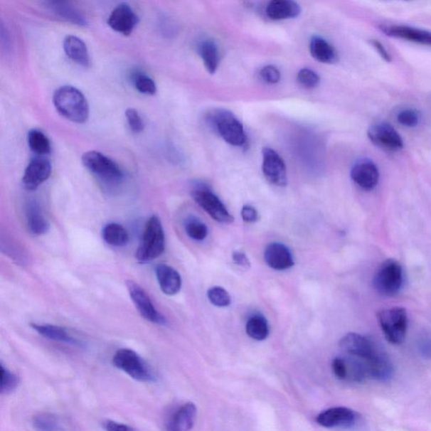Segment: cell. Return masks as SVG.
<instances>
[{
  "label": "cell",
  "mask_w": 431,
  "mask_h": 431,
  "mask_svg": "<svg viewBox=\"0 0 431 431\" xmlns=\"http://www.w3.org/2000/svg\"><path fill=\"white\" fill-rule=\"evenodd\" d=\"M53 104L58 113L68 121L80 124L88 120V102L75 87L65 85L55 91Z\"/></svg>",
  "instance_id": "6da1fadb"
},
{
  "label": "cell",
  "mask_w": 431,
  "mask_h": 431,
  "mask_svg": "<svg viewBox=\"0 0 431 431\" xmlns=\"http://www.w3.org/2000/svg\"><path fill=\"white\" fill-rule=\"evenodd\" d=\"M206 120L228 144L235 147L245 145L247 137L244 126L233 112L228 110L216 109L208 115Z\"/></svg>",
  "instance_id": "7a4b0ae2"
},
{
  "label": "cell",
  "mask_w": 431,
  "mask_h": 431,
  "mask_svg": "<svg viewBox=\"0 0 431 431\" xmlns=\"http://www.w3.org/2000/svg\"><path fill=\"white\" fill-rule=\"evenodd\" d=\"M165 249L164 231L157 216L151 217L147 222L143 237L136 257L140 262H149L164 253Z\"/></svg>",
  "instance_id": "3957f363"
},
{
  "label": "cell",
  "mask_w": 431,
  "mask_h": 431,
  "mask_svg": "<svg viewBox=\"0 0 431 431\" xmlns=\"http://www.w3.org/2000/svg\"><path fill=\"white\" fill-rule=\"evenodd\" d=\"M403 270L398 261L388 259L380 265L373 277V287L379 295L390 297L398 294L403 286Z\"/></svg>",
  "instance_id": "277c9868"
},
{
  "label": "cell",
  "mask_w": 431,
  "mask_h": 431,
  "mask_svg": "<svg viewBox=\"0 0 431 431\" xmlns=\"http://www.w3.org/2000/svg\"><path fill=\"white\" fill-rule=\"evenodd\" d=\"M385 338L393 345H400L405 341L408 329V314L401 307L384 309L378 315Z\"/></svg>",
  "instance_id": "5b68a950"
},
{
  "label": "cell",
  "mask_w": 431,
  "mask_h": 431,
  "mask_svg": "<svg viewBox=\"0 0 431 431\" xmlns=\"http://www.w3.org/2000/svg\"><path fill=\"white\" fill-rule=\"evenodd\" d=\"M191 196L194 201L215 221L231 223L233 217L219 197L204 183L197 182L192 186Z\"/></svg>",
  "instance_id": "8992f818"
},
{
  "label": "cell",
  "mask_w": 431,
  "mask_h": 431,
  "mask_svg": "<svg viewBox=\"0 0 431 431\" xmlns=\"http://www.w3.org/2000/svg\"><path fill=\"white\" fill-rule=\"evenodd\" d=\"M113 364L117 368L129 375L139 382H152V371L137 352L130 349L118 350L113 356Z\"/></svg>",
  "instance_id": "52a82bcc"
},
{
  "label": "cell",
  "mask_w": 431,
  "mask_h": 431,
  "mask_svg": "<svg viewBox=\"0 0 431 431\" xmlns=\"http://www.w3.org/2000/svg\"><path fill=\"white\" fill-rule=\"evenodd\" d=\"M82 163L94 175L107 181H117L122 171L117 163L97 151H89L82 156Z\"/></svg>",
  "instance_id": "ba28073f"
},
{
  "label": "cell",
  "mask_w": 431,
  "mask_h": 431,
  "mask_svg": "<svg viewBox=\"0 0 431 431\" xmlns=\"http://www.w3.org/2000/svg\"><path fill=\"white\" fill-rule=\"evenodd\" d=\"M368 134L371 143L383 150L397 152L403 148L402 137L388 122L373 124L370 127Z\"/></svg>",
  "instance_id": "9c48e42d"
},
{
  "label": "cell",
  "mask_w": 431,
  "mask_h": 431,
  "mask_svg": "<svg viewBox=\"0 0 431 431\" xmlns=\"http://www.w3.org/2000/svg\"><path fill=\"white\" fill-rule=\"evenodd\" d=\"M126 284L132 300L143 318L153 324H166V319L155 309L153 302L151 301L144 288L132 281H127Z\"/></svg>",
  "instance_id": "30bf717a"
},
{
  "label": "cell",
  "mask_w": 431,
  "mask_h": 431,
  "mask_svg": "<svg viewBox=\"0 0 431 431\" xmlns=\"http://www.w3.org/2000/svg\"><path fill=\"white\" fill-rule=\"evenodd\" d=\"M262 156V171L265 179L272 185L285 186L287 184V167L281 155L272 149L264 148Z\"/></svg>",
  "instance_id": "8fae6325"
},
{
  "label": "cell",
  "mask_w": 431,
  "mask_h": 431,
  "mask_svg": "<svg viewBox=\"0 0 431 431\" xmlns=\"http://www.w3.org/2000/svg\"><path fill=\"white\" fill-rule=\"evenodd\" d=\"M339 346L348 355L362 360L370 358L379 351L371 339L356 333L347 334L339 341Z\"/></svg>",
  "instance_id": "7c38bea8"
},
{
  "label": "cell",
  "mask_w": 431,
  "mask_h": 431,
  "mask_svg": "<svg viewBox=\"0 0 431 431\" xmlns=\"http://www.w3.org/2000/svg\"><path fill=\"white\" fill-rule=\"evenodd\" d=\"M358 415L346 407L331 408L321 413L316 418L317 423L325 428H348L354 425Z\"/></svg>",
  "instance_id": "4fadbf2b"
},
{
  "label": "cell",
  "mask_w": 431,
  "mask_h": 431,
  "mask_svg": "<svg viewBox=\"0 0 431 431\" xmlns=\"http://www.w3.org/2000/svg\"><path fill=\"white\" fill-rule=\"evenodd\" d=\"M51 174V163L48 159L43 158V156H39L32 159L27 165L23 176V185L26 190L34 191L47 181Z\"/></svg>",
  "instance_id": "5bb4252c"
},
{
  "label": "cell",
  "mask_w": 431,
  "mask_h": 431,
  "mask_svg": "<svg viewBox=\"0 0 431 431\" xmlns=\"http://www.w3.org/2000/svg\"><path fill=\"white\" fill-rule=\"evenodd\" d=\"M139 17L127 4H119L110 15L107 24L111 28L124 36H130L139 23Z\"/></svg>",
  "instance_id": "9a60e30c"
},
{
  "label": "cell",
  "mask_w": 431,
  "mask_h": 431,
  "mask_svg": "<svg viewBox=\"0 0 431 431\" xmlns=\"http://www.w3.org/2000/svg\"><path fill=\"white\" fill-rule=\"evenodd\" d=\"M379 30L393 38L402 39L431 48V32L401 25H381Z\"/></svg>",
  "instance_id": "2e32d148"
},
{
  "label": "cell",
  "mask_w": 431,
  "mask_h": 431,
  "mask_svg": "<svg viewBox=\"0 0 431 431\" xmlns=\"http://www.w3.org/2000/svg\"><path fill=\"white\" fill-rule=\"evenodd\" d=\"M362 360V359H361ZM363 361L366 378L388 382L394 375V368L389 357L380 350L370 358Z\"/></svg>",
  "instance_id": "e0dca14e"
},
{
  "label": "cell",
  "mask_w": 431,
  "mask_h": 431,
  "mask_svg": "<svg viewBox=\"0 0 431 431\" xmlns=\"http://www.w3.org/2000/svg\"><path fill=\"white\" fill-rule=\"evenodd\" d=\"M351 176L352 181L362 190L373 191L378 184V168L370 159H361L352 167Z\"/></svg>",
  "instance_id": "ac0fdd59"
},
{
  "label": "cell",
  "mask_w": 431,
  "mask_h": 431,
  "mask_svg": "<svg viewBox=\"0 0 431 431\" xmlns=\"http://www.w3.org/2000/svg\"><path fill=\"white\" fill-rule=\"evenodd\" d=\"M264 256L265 262L273 270H285L294 265L291 250L282 243L274 242L268 245Z\"/></svg>",
  "instance_id": "d6986e66"
},
{
  "label": "cell",
  "mask_w": 431,
  "mask_h": 431,
  "mask_svg": "<svg viewBox=\"0 0 431 431\" xmlns=\"http://www.w3.org/2000/svg\"><path fill=\"white\" fill-rule=\"evenodd\" d=\"M156 277L161 291L168 296H174L181 291L182 280L176 270L168 265L160 264L155 269Z\"/></svg>",
  "instance_id": "ffe728a7"
},
{
  "label": "cell",
  "mask_w": 431,
  "mask_h": 431,
  "mask_svg": "<svg viewBox=\"0 0 431 431\" xmlns=\"http://www.w3.org/2000/svg\"><path fill=\"white\" fill-rule=\"evenodd\" d=\"M267 14L275 21L294 19L300 16L301 7L294 0H270Z\"/></svg>",
  "instance_id": "44dd1931"
},
{
  "label": "cell",
  "mask_w": 431,
  "mask_h": 431,
  "mask_svg": "<svg viewBox=\"0 0 431 431\" xmlns=\"http://www.w3.org/2000/svg\"><path fill=\"white\" fill-rule=\"evenodd\" d=\"M197 410L193 403H186L181 406L169 420L167 429L176 431H186L193 428L196 420Z\"/></svg>",
  "instance_id": "7402d4cb"
},
{
  "label": "cell",
  "mask_w": 431,
  "mask_h": 431,
  "mask_svg": "<svg viewBox=\"0 0 431 431\" xmlns=\"http://www.w3.org/2000/svg\"><path fill=\"white\" fill-rule=\"evenodd\" d=\"M63 49L72 61L83 67H89L90 58L86 45L75 36H68L63 43Z\"/></svg>",
  "instance_id": "603a6c76"
},
{
  "label": "cell",
  "mask_w": 431,
  "mask_h": 431,
  "mask_svg": "<svg viewBox=\"0 0 431 431\" xmlns=\"http://www.w3.org/2000/svg\"><path fill=\"white\" fill-rule=\"evenodd\" d=\"M310 53L312 57L320 63L334 64L339 60L336 48L320 36H314L311 39Z\"/></svg>",
  "instance_id": "cb8c5ba5"
},
{
  "label": "cell",
  "mask_w": 431,
  "mask_h": 431,
  "mask_svg": "<svg viewBox=\"0 0 431 431\" xmlns=\"http://www.w3.org/2000/svg\"><path fill=\"white\" fill-rule=\"evenodd\" d=\"M31 327L41 336L51 341L77 345V339L70 336L66 329L53 324H31Z\"/></svg>",
  "instance_id": "d4e9b609"
},
{
  "label": "cell",
  "mask_w": 431,
  "mask_h": 431,
  "mask_svg": "<svg viewBox=\"0 0 431 431\" xmlns=\"http://www.w3.org/2000/svg\"><path fill=\"white\" fill-rule=\"evenodd\" d=\"M27 227L34 235H43L48 233L49 223L48 219L41 213L38 205L31 203L28 206L26 212Z\"/></svg>",
  "instance_id": "484cf974"
},
{
  "label": "cell",
  "mask_w": 431,
  "mask_h": 431,
  "mask_svg": "<svg viewBox=\"0 0 431 431\" xmlns=\"http://www.w3.org/2000/svg\"><path fill=\"white\" fill-rule=\"evenodd\" d=\"M198 52L204 63L206 70L211 75L217 71L219 65V51L217 44L212 40L201 41L198 47Z\"/></svg>",
  "instance_id": "4316f807"
},
{
  "label": "cell",
  "mask_w": 431,
  "mask_h": 431,
  "mask_svg": "<svg viewBox=\"0 0 431 431\" xmlns=\"http://www.w3.org/2000/svg\"><path fill=\"white\" fill-rule=\"evenodd\" d=\"M102 233L105 242L112 246L122 247L129 241V235L127 229L116 223L105 225Z\"/></svg>",
  "instance_id": "83f0119b"
},
{
  "label": "cell",
  "mask_w": 431,
  "mask_h": 431,
  "mask_svg": "<svg viewBox=\"0 0 431 431\" xmlns=\"http://www.w3.org/2000/svg\"><path fill=\"white\" fill-rule=\"evenodd\" d=\"M246 332L248 336L255 341H265L270 333L267 319L260 314L252 315L247 321Z\"/></svg>",
  "instance_id": "f1b7e54d"
},
{
  "label": "cell",
  "mask_w": 431,
  "mask_h": 431,
  "mask_svg": "<svg viewBox=\"0 0 431 431\" xmlns=\"http://www.w3.org/2000/svg\"><path fill=\"white\" fill-rule=\"evenodd\" d=\"M27 141L32 152L38 156L48 155L51 153L52 147L48 137L40 130H31Z\"/></svg>",
  "instance_id": "f546056e"
},
{
  "label": "cell",
  "mask_w": 431,
  "mask_h": 431,
  "mask_svg": "<svg viewBox=\"0 0 431 431\" xmlns=\"http://www.w3.org/2000/svg\"><path fill=\"white\" fill-rule=\"evenodd\" d=\"M185 229L187 235L196 241H203L208 235V226L196 217L186 219Z\"/></svg>",
  "instance_id": "4dcf8cb0"
},
{
  "label": "cell",
  "mask_w": 431,
  "mask_h": 431,
  "mask_svg": "<svg viewBox=\"0 0 431 431\" xmlns=\"http://www.w3.org/2000/svg\"><path fill=\"white\" fill-rule=\"evenodd\" d=\"M34 428L38 430L52 431L61 430V423L58 417L48 413H43L32 420Z\"/></svg>",
  "instance_id": "1f68e13d"
},
{
  "label": "cell",
  "mask_w": 431,
  "mask_h": 431,
  "mask_svg": "<svg viewBox=\"0 0 431 431\" xmlns=\"http://www.w3.org/2000/svg\"><path fill=\"white\" fill-rule=\"evenodd\" d=\"M132 83L140 93L154 95L157 92V86L150 77L142 72H135L132 76Z\"/></svg>",
  "instance_id": "d6a6232c"
},
{
  "label": "cell",
  "mask_w": 431,
  "mask_h": 431,
  "mask_svg": "<svg viewBox=\"0 0 431 431\" xmlns=\"http://www.w3.org/2000/svg\"><path fill=\"white\" fill-rule=\"evenodd\" d=\"M208 299L218 308H225L231 304V297L225 289L221 287L210 288L208 292Z\"/></svg>",
  "instance_id": "836d02e7"
},
{
  "label": "cell",
  "mask_w": 431,
  "mask_h": 431,
  "mask_svg": "<svg viewBox=\"0 0 431 431\" xmlns=\"http://www.w3.org/2000/svg\"><path fill=\"white\" fill-rule=\"evenodd\" d=\"M297 79L299 85L306 89H314L320 82L318 73L309 68H302L298 72Z\"/></svg>",
  "instance_id": "e575fe53"
},
{
  "label": "cell",
  "mask_w": 431,
  "mask_h": 431,
  "mask_svg": "<svg viewBox=\"0 0 431 431\" xmlns=\"http://www.w3.org/2000/svg\"><path fill=\"white\" fill-rule=\"evenodd\" d=\"M55 11L64 18V19L71 21L73 24L80 26H86V21L80 13H78L73 9L63 6V4L58 3L55 4Z\"/></svg>",
  "instance_id": "d590c367"
},
{
  "label": "cell",
  "mask_w": 431,
  "mask_h": 431,
  "mask_svg": "<svg viewBox=\"0 0 431 431\" xmlns=\"http://www.w3.org/2000/svg\"><path fill=\"white\" fill-rule=\"evenodd\" d=\"M18 378L15 374L1 364V385L0 390L3 394H9L16 390L18 385Z\"/></svg>",
  "instance_id": "8d00e7d4"
},
{
  "label": "cell",
  "mask_w": 431,
  "mask_h": 431,
  "mask_svg": "<svg viewBox=\"0 0 431 431\" xmlns=\"http://www.w3.org/2000/svg\"><path fill=\"white\" fill-rule=\"evenodd\" d=\"M398 122L401 124L402 126L407 127H415L418 126L420 122V114L415 109H405L403 110L398 115Z\"/></svg>",
  "instance_id": "74e56055"
},
{
  "label": "cell",
  "mask_w": 431,
  "mask_h": 431,
  "mask_svg": "<svg viewBox=\"0 0 431 431\" xmlns=\"http://www.w3.org/2000/svg\"><path fill=\"white\" fill-rule=\"evenodd\" d=\"M126 118L131 130L135 134H139L144 129V122L136 109L129 108L126 111Z\"/></svg>",
  "instance_id": "f35d334b"
},
{
  "label": "cell",
  "mask_w": 431,
  "mask_h": 431,
  "mask_svg": "<svg viewBox=\"0 0 431 431\" xmlns=\"http://www.w3.org/2000/svg\"><path fill=\"white\" fill-rule=\"evenodd\" d=\"M260 77L267 84L275 85L281 80V73L277 67L268 65L261 70Z\"/></svg>",
  "instance_id": "ab89813d"
},
{
  "label": "cell",
  "mask_w": 431,
  "mask_h": 431,
  "mask_svg": "<svg viewBox=\"0 0 431 431\" xmlns=\"http://www.w3.org/2000/svg\"><path fill=\"white\" fill-rule=\"evenodd\" d=\"M332 370L339 380H347V364L345 359L337 357L332 362Z\"/></svg>",
  "instance_id": "60d3db41"
},
{
  "label": "cell",
  "mask_w": 431,
  "mask_h": 431,
  "mask_svg": "<svg viewBox=\"0 0 431 431\" xmlns=\"http://www.w3.org/2000/svg\"><path fill=\"white\" fill-rule=\"evenodd\" d=\"M419 350L425 359H431V336L425 334L420 339Z\"/></svg>",
  "instance_id": "b9f144b4"
},
{
  "label": "cell",
  "mask_w": 431,
  "mask_h": 431,
  "mask_svg": "<svg viewBox=\"0 0 431 431\" xmlns=\"http://www.w3.org/2000/svg\"><path fill=\"white\" fill-rule=\"evenodd\" d=\"M243 220L246 223H255L259 219V214L257 210L250 205L243 206L241 210Z\"/></svg>",
  "instance_id": "7bdbcfd3"
},
{
  "label": "cell",
  "mask_w": 431,
  "mask_h": 431,
  "mask_svg": "<svg viewBox=\"0 0 431 431\" xmlns=\"http://www.w3.org/2000/svg\"><path fill=\"white\" fill-rule=\"evenodd\" d=\"M371 43L385 62H392L391 55L389 54L388 50L384 47L382 43H380L378 40H371Z\"/></svg>",
  "instance_id": "ee69618b"
},
{
  "label": "cell",
  "mask_w": 431,
  "mask_h": 431,
  "mask_svg": "<svg viewBox=\"0 0 431 431\" xmlns=\"http://www.w3.org/2000/svg\"><path fill=\"white\" fill-rule=\"evenodd\" d=\"M105 430L109 431H131L134 430V428L130 427L125 424L118 423V422L112 420L105 421L103 424Z\"/></svg>",
  "instance_id": "f6af8a7d"
},
{
  "label": "cell",
  "mask_w": 431,
  "mask_h": 431,
  "mask_svg": "<svg viewBox=\"0 0 431 431\" xmlns=\"http://www.w3.org/2000/svg\"><path fill=\"white\" fill-rule=\"evenodd\" d=\"M233 260L236 265L244 268H250V262L249 258L243 252L236 251L233 254Z\"/></svg>",
  "instance_id": "bcb514c9"
},
{
  "label": "cell",
  "mask_w": 431,
  "mask_h": 431,
  "mask_svg": "<svg viewBox=\"0 0 431 431\" xmlns=\"http://www.w3.org/2000/svg\"><path fill=\"white\" fill-rule=\"evenodd\" d=\"M54 1H57V2H60L61 1L62 2V1H64V0H54Z\"/></svg>",
  "instance_id": "7dc6e473"
},
{
  "label": "cell",
  "mask_w": 431,
  "mask_h": 431,
  "mask_svg": "<svg viewBox=\"0 0 431 431\" xmlns=\"http://www.w3.org/2000/svg\"><path fill=\"white\" fill-rule=\"evenodd\" d=\"M403 1H410V0H403Z\"/></svg>",
  "instance_id": "c3c4849f"
}]
</instances>
